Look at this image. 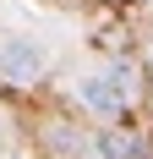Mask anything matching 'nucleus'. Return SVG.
Listing matches in <instances>:
<instances>
[{
    "instance_id": "f257e3e1",
    "label": "nucleus",
    "mask_w": 153,
    "mask_h": 159,
    "mask_svg": "<svg viewBox=\"0 0 153 159\" xmlns=\"http://www.w3.org/2000/svg\"><path fill=\"white\" fill-rule=\"evenodd\" d=\"M126 99H131V71H126V66L82 82V104H88L93 115H104V121H115V115L126 110Z\"/></svg>"
},
{
    "instance_id": "f03ea898",
    "label": "nucleus",
    "mask_w": 153,
    "mask_h": 159,
    "mask_svg": "<svg viewBox=\"0 0 153 159\" xmlns=\"http://www.w3.org/2000/svg\"><path fill=\"white\" fill-rule=\"evenodd\" d=\"M38 71H44V49L33 39H6L0 44V77L6 82H33Z\"/></svg>"
},
{
    "instance_id": "7ed1b4c3",
    "label": "nucleus",
    "mask_w": 153,
    "mask_h": 159,
    "mask_svg": "<svg viewBox=\"0 0 153 159\" xmlns=\"http://www.w3.org/2000/svg\"><path fill=\"white\" fill-rule=\"evenodd\" d=\"M98 159H137V137L104 126V132H98Z\"/></svg>"
}]
</instances>
